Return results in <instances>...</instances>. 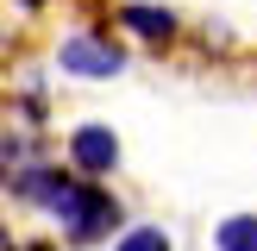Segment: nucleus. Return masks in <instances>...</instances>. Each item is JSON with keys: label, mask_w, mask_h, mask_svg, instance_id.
<instances>
[{"label": "nucleus", "mask_w": 257, "mask_h": 251, "mask_svg": "<svg viewBox=\"0 0 257 251\" xmlns=\"http://www.w3.org/2000/svg\"><path fill=\"white\" fill-rule=\"evenodd\" d=\"M50 220H57V232H63V245H69V251L107 245V238L125 232V207H119V195H113L107 182H88V176H75L69 201H63Z\"/></svg>", "instance_id": "1"}, {"label": "nucleus", "mask_w": 257, "mask_h": 251, "mask_svg": "<svg viewBox=\"0 0 257 251\" xmlns=\"http://www.w3.org/2000/svg\"><path fill=\"white\" fill-rule=\"evenodd\" d=\"M57 69L75 75V82H113V75L125 69V50H119V38H107V32H69L57 44Z\"/></svg>", "instance_id": "2"}, {"label": "nucleus", "mask_w": 257, "mask_h": 251, "mask_svg": "<svg viewBox=\"0 0 257 251\" xmlns=\"http://www.w3.org/2000/svg\"><path fill=\"white\" fill-rule=\"evenodd\" d=\"M63 163H69L75 176H88V182H107V176L119 170V132L100 126V119L69 126V138H63Z\"/></svg>", "instance_id": "3"}, {"label": "nucleus", "mask_w": 257, "mask_h": 251, "mask_svg": "<svg viewBox=\"0 0 257 251\" xmlns=\"http://www.w3.org/2000/svg\"><path fill=\"white\" fill-rule=\"evenodd\" d=\"M0 188H7V195L19 201V207H32V213H44V220H50V213H57L63 201H69V188H75V170H69L63 157H44V163L19 170L13 182H0Z\"/></svg>", "instance_id": "4"}, {"label": "nucleus", "mask_w": 257, "mask_h": 251, "mask_svg": "<svg viewBox=\"0 0 257 251\" xmlns=\"http://www.w3.org/2000/svg\"><path fill=\"white\" fill-rule=\"evenodd\" d=\"M119 25L138 32L145 44H157V50L176 38V13H170V7H151V0H125V7H119Z\"/></svg>", "instance_id": "5"}, {"label": "nucleus", "mask_w": 257, "mask_h": 251, "mask_svg": "<svg viewBox=\"0 0 257 251\" xmlns=\"http://www.w3.org/2000/svg\"><path fill=\"white\" fill-rule=\"evenodd\" d=\"M32 163H44V138H38L32 126H19V132H0V182H13V176L32 170Z\"/></svg>", "instance_id": "6"}, {"label": "nucleus", "mask_w": 257, "mask_h": 251, "mask_svg": "<svg viewBox=\"0 0 257 251\" xmlns=\"http://www.w3.org/2000/svg\"><path fill=\"white\" fill-rule=\"evenodd\" d=\"M213 251H257V213H226V220H213Z\"/></svg>", "instance_id": "7"}, {"label": "nucleus", "mask_w": 257, "mask_h": 251, "mask_svg": "<svg viewBox=\"0 0 257 251\" xmlns=\"http://www.w3.org/2000/svg\"><path fill=\"white\" fill-rule=\"evenodd\" d=\"M113 251H176V232L157 226V220H138V226H125V232L113 238Z\"/></svg>", "instance_id": "8"}, {"label": "nucleus", "mask_w": 257, "mask_h": 251, "mask_svg": "<svg viewBox=\"0 0 257 251\" xmlns=\"http://www.w3.org/2000/svg\"><path fill=\"white\" fill-rule=\"evenodd\" d=\"M19 251H63L57 238H19Z\"/></svg>", "instance_id": "9"}, {"label": "nucleus", "mask_w": 257, "mask_h": 251, "mask_svg": "<svg viewBox=\"0 0 257 251\" xmlns=\"http://www.w3.org/2000/svg\"><path fill=\"white\" fill-rule=\"evenodd\" d=\"M19 7H25V13H38V7H44V0H19Z\"/></svg>", "instance_id": "10"}, {"label": "nucleus", "mask_w": 257, "mask_h": 251, "mask_svg": "<svg viewBox=\"0 0 257 251\" xmlns=\"http://www.w3.org/2000/svg\"><path fill=\"white\" fill-rule=\"evenodd\" d=\"M0 113H7V100H0Z\"/></svg>", "instance_id": "11"}]
</instances>
